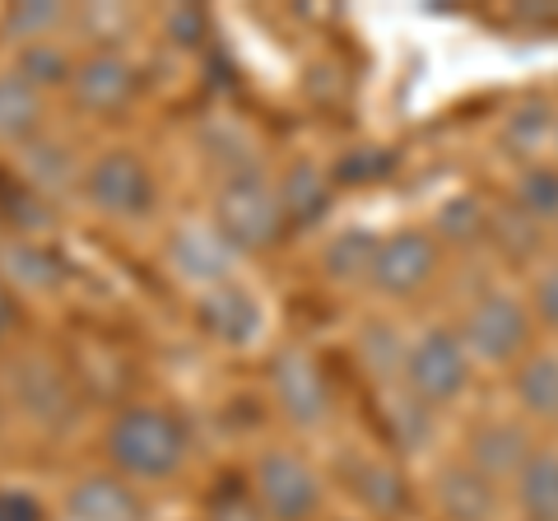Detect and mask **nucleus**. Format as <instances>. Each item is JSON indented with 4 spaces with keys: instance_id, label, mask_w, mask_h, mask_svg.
Here are the masks:
<instances>
[{
    "instance_id": "obj_1",
    "label": "nucleus",
    "mask_w": 558,
    "mask_h": 521,
    "mask_svg": "<svg viewBox=\"0 0 558 521\" xmlns=\"http://www.w3.org/2000/svg\"><path fill=\"white\" fill-rule=\"evenodd\" d=\"M186 451L191 443L182 420L159 405H126L108 428V461L131 484L172 480L186 465Z\"/></svg>"
},
{
    "instance_id": "obj_2",
    "label": "nucleus",
    "mask_w": 558,
    "mask_h": 521,
    "mask_svg": "<svg viewBox=\"0 0 558 521\" xmlns=\"http://www.w3.org/2000/svg\"><path fill=\"white\" fill-rule=\"evenodd\" d=\"M215 229L223 233L242 252H266L270 242L289 229L284 223V205H279V186L270 172H260L256 163L229 172L215 196Z\"/></svg>"
},
{
    "instance_id": "obj_3",
    "label": "nucleus",
    "mask_w": 558,
    "mask_h": 521,
    "mask_svg": "<svg viewBox=\"0 0 558 521\" xmlns=\"http://www.w3.org/2000/svg\"><path fill=\"white\" fill-rule=\"evenodd\" d=\"M470 368L475 359L465 354L461 331H447V326H428L418 340H410L405 350V373H400V387L410 396H418L424 405H451L457 396H465L470 387Z\"/></svg>"
},
{
    "instance_id": "obj_4",
    "label": "nucleus",
    "mask_w": 558,
    "mask_h": 521,
    "mask_svg": "<svg viewBox=\"0 0 558 521\" xmlns=\"http://www.w3.org/2000/svg\"><path fill=\"white\" fill-rule=\"evenodd\" d=\"M80 191H84V201H89L98 215H108V219H145L154 210V201H159L154 172L135 149L98 154V159L84 168Z\"/></svg>"
},
{
    "instance_id": "obj_5",
    "label": "nucleus",
    "mask_w": 558,
    "mask_h": 521,
    "mask_svg": "<svg viewBox=\"0 0 558 521\" xmlns=\"http://www.w3.org/2000/svg\"><path fill=\"white\" fill-rule=\"evenodd\" d=\"M247 484L270 521H312L322 512V480L299 451H284V447L260 451Z\"/></svg>"
},
{
    "instance_id": "obj_6",
    "label": "nucleus",
    "mask_w": 558,
    "mask_h": 521,
    "mask_svg": "<svg viewBox=\"0 0 558 521\" xmlns=\"http://www.w3.org/2000/svg\"><path fill=\"white\" fill-rule=\"evenodd\" d=\"M461 344L470 359L480 363H517L531 350V307L517 299V293H484L475 299V307L465 312L461 326Z\"/></svg>"
},
{
    "instance_id": "obj_7",
    "label": "nucleus",
    "mask_w": 558,
    "mask_h": 521,
    "mask_svg": "<svg viewBox=\"0 0 558 521\" xmlns=\"http://www.w3.org/2000/svg\"><path fill=\"white\" fill-rule=\"evenodd\" d=\"M270 396L293 428H322L330 420V405H336L322 359L307 354L303 344H289L270 359Z\"/></svg>"
},
{
    "instance_id": "obj_8",
    "label": "nucleus",
    "mask_w": 558,
    "mask_h": 521,
    "mask_svg": "<svg viewBox=\"0 0 558 521\" xmlns=\"http://www.w3.org/2000/svg\"><path fill=\"white\" fill-rule=\"evenodd\" d=\"M438 266H442V242H438V233L400 229V233L377 242L368 284L381 293V299H414L424 284H433Z\"/></svg>"
},
{
    "instance_id": "obj_9",
    "label": "nucleus",
    "mask_w": 558,
    "mask_h": 521,
    "mask_svg": "<svg viewBox=\"0 0 558 521\" xmlns=\"http://www.w3.org/2000/svg\"><path fill=\"white\" fill-rule=\"evenodd\" d=\"M168 270L196 293H209L238 275V247L215 223H182L168 238Z\"/></svg>"
},
{
    "instance_id": "obj_10",
    "label": "nucleus",
    "mask_w": 558,
    "mask_h": 521,
    "mask_svg": "<svg viewBox=\"0 0 558 521\" xmlns=\"http://www.w3.org/2000/svg\"><path fill=\"white\" fill-rule=\"evenodd\" d=\"M65 89H70V102H75L80 112H89V117H117L135 98L140 71L131 65V57H121V51L102 47V51H94V57L75 61V71H70Z\"/></svg>"
},
{
    "instance_id": "obj_11",
    "label": "nucleus",
    "mask_w": 558,
    "mask_h": 521,
    "mask_svg": "<svg viewBox=\"0 0 558 521\" xmlns=\"http://www.w3.org/2000/svg\"><path fill=\"white\" fill-rule=\"evenodd\" d=\"M196 322L209 340L229 344V350H242V344H252L260 331H266V307H260V299L247 284L229 280V284L201 293Z\"/></svg>"
},
{
    "instance_id": "obj_12",
    "label": "nucleus",
    "mask_w": 558,
    "mask_h": 521,
    "mask_svg": "<svg viewBox=\"0 0 558 521\" xmlns=\"http://www.w3.org/2000/svg\"><path fill=\"white\" fill-rule=\"evenodd\" d=\"M531 433L521 428L517 420H484L475 424V433H470V443H465V465L470 471H480L484 480H517V471L531 461Z\"/></svg>"
},
{
    "instance_id": "obj_13",
    "label": "nucleus",
    "mask_w": 558,
    "mask_h": 521,
    "mask_svg": "<svg viewBox=\"0 0 558 521\" xmlns=\"http://www.w3.org/2000/svg\"><path fill=\"white\" fill-rule=\"evenodd\" d=\"M149 508L131 480L117 471L108 475H84L65 494V521H145Z\"/></svg>"
},
{
    "instance_id": "obj_14",
    "label": "nucleus",
    "mask_w": 558,
    "mask_h": 521,
    "mask_svg": "<svg viewBox=\"0 0 558 521\" xmlns=\"http://www.w3.org/2000/svg\"><path fill=\"white\" fill-rule=\"evenodd\" d=\"M14 396H20V410L43 428H57L61 420H70V410H75V401H70V381L61 377L57 363L38 359V354L20 363V373H14Z\"/></svg>"
},
{
    "instance_id": "obj_15",
    "label": "nucleus",
    "mask_w": 558,
    "mask_h": 521,
    "mask_svg": "<svg viewBox=\"0 0 558 521\" xmlns=\"http://www.w3.org/2000/svg\"><path fill=\"white\" fill-rule=\"evenodd\" d=\"M433 494H438V512L447 521H498V502H502L498 484L484 480L480 471H470L465 461L447 465Z\"/></svg>"
},
{
    "instance_id": "obj_16",
    "label": "nucleus",
    "mask_w": 558,
    "mask_h": 521,
    "mask_svg": "<svg viewBox=\"0 0 558 521\" xmlns=\"http://www.w3.org/2000/svg\"><path fill=\"white\" fill-rule=\"evenodd\" d=\"M43 117H47V94L33 89L20 71L0 75V145L24 149L43 135Z\"/></svg>"
},
{
    "instance_id": "obj_17",
    "label": "nucleus",
    "mask_w": 558,
    "mask_h": 521,
    "mask_svg": "<svg viewBox=\"0 0 558 521\" xmlns=\"http://www.w3.org/2000/svg\"><path fill=\"white\" fill-rule=\"evenodd\" d=\"M0 275H5V289H20V293H47L61 284V256L43 247L33 238H20L0 252Z\"/></svg>"
},
{
    "instance_id": "obj_18",
    "label": "nucleus",
    "mask_w": 558,
    "mask_h": 521,
    "mask_svg": "<svg viewBox=\"0 0 558 521\" xmlns=\"http://www.w3.org/2000/svg\"><path fill=\"white\" fill-rule=\"evenodd\" d=\"M512 396H517V405L526 410L531 420L558 424V354L539 350V354L521 359L517 377H512Z\"/></svg>"
},
{
    "instance_id": "obj_19",
    "label": "nucleus",
    "mask_w": 558,
    "mask_h": 521,
    "mask_svg": "<svg viewBox=\"0 0 558 521\" xmlns=\"http://www.w3.org/2000/svg\"><path fill=\"white\" fill-rule=\"evenodd\" d=\"M517 508L526 521H558V451H531V461L517 471Z\"/></svg>"
},
{
    "instance_id": "obj_20",
    "label": "nucleus",
    "mask_w": 558,
    "mask_h": 521,
    "mask_svg": "<svg viewBox=\"0 0 558 521\" xmlns=\"http://www.w3.org/2000/svg\"><path fill=\"white\" fill-rule=\"evenodd\" d=\"M554 121H558V112L549 108L545 98H526V102H517V108L502 117V149L512 154V159H521V163H535V154H539V145L545 141H554Z\"/></svg>"
},
{
    "instance_id": "obj_21",
    "label": "nucleus",
    "mask_w": 558,
    "mask_h": 521,
    "mask_svg": "<svg viewBox=\"0 0 558 521\" xmlns=\"http://www.w3.org/2000/svg\"><path fill=\"white\" fill-rule=\"evenodd\" d=\"M275 186H279V205H284V223H293V229L322 219L330 205V182L317 163H293Z\"/></svg>"
},
{
    "instance_id": "obj_22",
    "label": "nucleus",
    "mask_w": 558,
    "mask_h": 521,
    "mask_svg": "<svg viewBox=\"0 0 558 521\" xmlns=\"http://www.w3.org/2000/svg\"><path fill=\"white\" fill-rule=\"evenodd\" d=\"M24 154V172H28V182L43 191V196H57V191H70V186H80L84 178V168L75 163V154H70L65 145L57 141H33L20 149Z\"/></svg>"
},
{
    "instance_id": "obj_23",
    "label": "nucleus",
    "mask_w": 558,
    "mask_h": 521,
    "mask_svg": "<svg viewBox=\"0 0 558 521\" xmlns=\"http://www.w3.org/2000/svg\"><path fill=\"white\" fill-rule=\"evenodd\" d=\"M349 484H354L359 502L373 517H396L400 508H405V480H400V471L391 461H359Z\"/></svg>"
},
{
    "instance_id": "obj_24",
    "label": "nucleus",
    "mask_w": 558,
    "mask_h": 521,
    "mask_svg": "<svg viewBox=\"0 0 558 521\" xmlns=\"http://www.w3.org/2000/svg\"><path fill=\"white\" fill-rule=\"evenodd\" d=\"M377 233L368 229H344L326 242V252H322V266L330 280H340V284H354V280H368V270H373V256H377Z\"/></svg>"
},
{
    "instance_id": "obj_25",
    "label": "nucleus",
    "mask_w": 558,
    "mask_h": 521,
    "mask_svg": "<svg viewBox=\"0 0 558 521\" xmlns=\"http://www.w3.org/2000/svg\"><path fill=\"white\" fill-rule=\"evenodd\" d=\"M517 210L531 223H554L558 219V163H526L517 178Z\"/></svg>"
},
{
    "instance_id": "obj_26",
    "label": "nucleus",
    "mask_w": 558,
    "mask_h": 521,
    "mask_svg": "<svg viewBox=\"0 0 558 521\" xmlns=\"http://www.w3.org/2000/svg\"><path fill=\"white\" fill-rule=\"evenodd\" d=\"M387 428L400 451H424L433 443V405H424L418 396L400 387L396 401H387Z\"/></svg>"
},
{
    "instance_id": "obj_27",
    "label": "nucleus",
    "mask_w": 558,
    "mask_h": 521,
    "mask_svg": "<svg viewBox=\"0 0 558 521\" xmlns=\"http://www.w3.org/2000/svg\"><path fill=\"white\" fill-rule=\"evenodd\" d=\"M0 24H5V33L20 47L57 43V28L65 24V5H51V0H28V5H10Z\"/></svg>"
},
{
    "instance_id": "obj_28",
    "label": "nucleus",
    "mask_w": 558,
    "mask_h": 521,
    "mask_svg": "<svg viewBox=\"0 0 558 521\" xmlns=\"http://www.w3.org/2000/svg\"><path fill=\"white\" fill-rule=\"evenodd\" d=\"M405 350L410 344L400 340V331L391 322H368L363 326V336H359V354H363V368H368L373 377H396V373H405Z\"/></svg>"
},
{
    "instance_id": "obj_29",
    "label": "nucleus",
    "mask_w": 558,
    "mask_h": 521,
    "mask_svg": "<svg viewBox=\"0 0 558 521\" xmlns=\"http://www.w3.org/2000/svg\"><path fill=\"white\" fill-rule=\"evenodd\" d=\"M14 71H20L33 89H65L70 84V71H75V61L65 57L57 43H33V47H20V61H14Z\"/></svg>"
},
{
    "instance_id": "obj_30",
    "label": "nucleus",
    "mask_w": 558,
    "mask_h": 521,
    "mask_svg": "<svg viewBox=\"0 0 558 521\" xmlns=\"http://www.w3.org/2000/svg\"><path fill=\"white\" fill-rule=\"evenodd\" d=\"M494 223H488V210L475 201V196H457V201H447L442 205V215H438V233L447 242H480Z\"/></svg>"
},
{
    "instance_id": "obj_31",
    "label": "nucleus",
    "mask_w": 558,
    "mask_h": 521,
    "mask_svg": "<svg viewBox=\"0 0 558 521\" xmlns=\"http://www.w3.org/2000/svg\"><path fill=\"white\" fill-rule=\"evenodd\" d=\"M205 521H270V517L260 512L252 484H223V489L209 498Z\"/></svg>"
},
{
    "instance_id": "obj_32",
    "label": "nucleus",
    "mask_w": 558,
    "mask_h": 521,
    "mask_svg": "<svg viewBox=\"0 0 558 521\" xmlns=\"http://www.w3.org/2000/svg\"><path fill=\"white\" fill-rule=\"evenodd\" d=\"M531 317H539L545 326L558 331V266L539 270L535 275V289H531Z\"/></svg>"
},
{
    "instance_id": "obj_33",
    "label": "nucleus",
    "mask_w": 558,
    "mask_h": 521,
    "mask_svg": "<svg viewBox=\"0 0 558 521\" xmlns=\"http://www.w3.org/2000/svg\"><path fill=\"white\" fill-rule=\"evenodd\" d=\"M163 28H168L182 47H196V43H201V33H205V14H201V10H191V5H186V10H172L168 20H163Z\"/></svg>"
},
{
    "instance_id": "obj_34",
    "label": "nucleus",
    "mask_w": 558,
    "mask_h": 521,
    "mask_svg": "<svg viewBox=\"0 0 558 521\" xmlns=\"http://www.w3.org/2000/svg\"><path fill=\"white\" fill-rule=\"evenodd\" d=\"M0 521H43V508L28 494H0Z\"/></svg>"
},
{
    "instance_id": "obj_35",
    "label": "nucleus",
    "mask_w": 558,
    "mask_h": 521,
    "mask_svg": "<svg viewBox=\"0 0 558 521\" xmlns=\"http://www.w3.org/2000/svg\"><path fill=\"white\" fill-rule=\"evenodd\" d=\"M10 322H14V293L0 284V344H5V336H10Z\"/></svg>"
},
{
    "instance_id": "obj_36",
    "label": "nucleus",
    "mask_w": 558,
    "mask_h": 521,
    "mask_svg": "<svg viewBox=\"0 0 558 521\" xmlns=\"http://www.w3.org/2000/svg\"><path fill=\"white\" fill-rule=\"evenodd\" d=\"M554 149H558V121H554Z\"/></svg>"
}]
</instances>
